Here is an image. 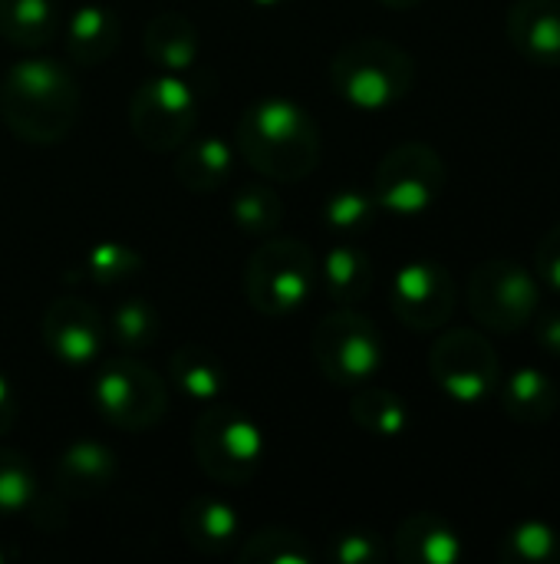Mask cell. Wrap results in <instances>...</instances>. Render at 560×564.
Listing matches in <instances>:
<instances>
[{
    "label": "cell",
    "mask_w": 560,
    "mask_h": 564,
    "mask_svg": "<svg viewBox=\"0 0 560 564\" xmlns=\"http://www.w3.org/2000/svg\"><path fill=\"white\" fill-rule=\"evenodd\" d=\"M17 413H20V403H17V393L7 380V373L0 370V440L13 430L17 423Z\"/></svg>",
    "instance_id": "36"
},
{
    "label": "cell",
    "mask_w": 560,
    "mask_h": 564,
    "mask_svg": "<svg viewBox=\"0 0 560 564\" xmlns=\"http://www.w3.org/2000/svg\"><path fill=\"white\" fill-rule=\"evenodd\" d=\"M310 350L320 373L340 390L366 387L370 380H376L386 360L380 327L353 307H337L320 317L310 337Z\"/></svg>",
    "instance_id": "7"
},
{
    "label": "cell",
    "mask_w": 560,
    "mask_h": 564,
    "mask_svg": "<svg viewBox=\"0 0 560 564\" xmlns=\"http://www.w3.org/2000/svg\"><path fill=\"white\" fill-rule=\"evenodd\" d=\"M317 284V254L300 238H267L244 268V297L264 317L300 311Z\"/></svg>",
    "instance_id": "5"
},
{
    "label": "cell",
    "mask_w": 560,
    "mask_h": 564,
    "mask_svg": "<svg viewBox=\"0 0 560 564\" xmlns=\"http://www.w3.org/2000/svg\"><path fill=\"white\" fill-rule=\"evenodd\" d=\"M393 555L403 564H459L465 558V542L442 516L416 512L399 522Z\"/></svg>",
    "instance_id": "16"
},
{
    "label": "cell",
    "mask_w": 560,
    "mask_h": 564,
    "mask_svg": "<svg viewBox=\"0 0 560 564\" xmlns=\"http://www.w3.org/2000/svg\"><path fill=\"white\" fill-rule=\"evenodd\" d=\"M498 403L508 420L521 426H545L558 416L560 390L558 383L538 367H518L498 380Z\"/></svg>",
    "instance_id": "18"
},
{
    "label": "cell",
    "mask_w": 560,
    "mask_h": 564,
    "mask_svg": "<svg viewBox=\"0 0 560 564\" xmlns=\"http://www.w3.org/2000/svg\"><path fill=\"white\" fill-rule=\"evenodd\" d=\"M191 453L208 479L221 486H248L267 456V443L264 430L251 413L218 400L208 403L198 416L191 433Z\"/></svg>",
    "instance_id": "4"
},
{
    "label": "cell",
    "mask_w": 560,
    "mask_h": 564,
    "mask_svg": "<svg viewBox=\"0 0 560 564\" xmlns=\"http://www.w3.org/2000/svg\"><path fill=\"white\" fill-rule=\"evenodd\" d=\"M59 30L56 0H0V40L17 50H40Z\"/></svg>",
    "instance_id": "24"
},
{
    "label": "cell",
    "mask_w": 560,
    "mask_h": 564,
    "mask_svg": "<svg viewBox=\"0 0 560 564\" xmlns=\"http://www.w3.org/2000/svg\"><path fill=\"white\" fill-rule=\"evenodd\" d=\"M465 304L482 327L495 334H515L541 311V281L518 261L495 258L472 271Z\"/></svg>",
    "instance_id": "8"
},
{
    "label": "cell",
    "mask_w": 560,
    "mask_h": 564,
    "mask_svg": "<svg viewBox=\"0 0 560 564\" xmlns=\"http://www.w3.org/2000/svg\"><path fill=\"white\" fill-rule=\"evenodd\" d=\"M79 116V86L69 66L50 56L10 63L0 79V119L26 145H56Z\"/></svg>",
    "instance_id": "2"
},
{
    "label": "cell",
    "mask_w": 560,
    "mask_h": 564,
    "mask_svg": "<svg viewBox=\"0 0 560 564\" xmlns=\"http://www.w3.org/2000/svg\"><path fill=\"white\" fill-rule=\"evenodd\" d=\"M231 221L254 238H267L284 225V202L267 185H241L228 205Z\"/></svg>",
    "instance_id": "28"
},
{
    "label": "cell",
    "mask_w": 560,
    "mask_h": 564,
    "mask_svg": "<svg viewBox=\"0 0 560 564\" xmlns=\"http://www.w3.org/2000/svg\"><path fill=\"white\" fill-rule=\"evenodd\" d=\"M198 122V96L185 73H158L129 99V126L142 149L175 152L191 139Z\"/></svg>",
    "instance_id": "10"
},
{
    "label": "cell",
    "mask_w": 560,
    "mask_h": 564,
    "mask_svg": "<svg viewBox=\"0 0 560 564\" xmlns=\"http://www.w3.org/2000/svg\"><path fill=\"white\" fill-rule=\"evenodd\" d=\"M254 3H257V7H267V10H271V7H281V3H287V0H254Z\"/></svg>",
    "instance_id": "38"
},
{
    "label": "cell",
    "mask_w": 560,
    "mask_h": 564,
    "mask_svg": "<svg viewBox=\"0 0 560 564\" xmlns=\"http://www.w3.org/2000/svg\"><path fill=\"white\" fill-rule=\"evenodd\" d=\"M178 532L198 555H224L241 542V516L221 496H195L178 516Z\"/></svg>",
    "instance_id": "17"
},
{
    "label": "cell",
    "mask_w": 560,
    "mask_h": 564,
    "mask_svg": "<svg viewBox=\"0 0 560 564\" xmlns=\"http://www.w3.org/2000/svg\"><path fill=\"white\" fill-rule=\"evenodd\" d=\"M238 149L221 135H191L175 149V178L182 188L195 195H208L221 188L234 169Z\"/></svg>",
    "instance_id": "21"
},
{
    "label": "cell",
    "mask_w": 560,
    "mask_h": 564,
    "mask_svg": "<svg viewBox=\"0 0 560 564\" xmlns=\"http://www.w3.org/2000/svg\"><path fill=\"white\" fill-rule=\"evenodd\" d=\"M116 473L119 459L112 446L99 440H76L59 453L53 482L63 499H96L116 482Z\"/></svg>",
    "instance_id": "14"
},
{
    "label": "cell",
    "mask_w": 560,
    "mask_h": 564,
    "mask_svg": "<svg viewBox=\"0 0 560 564\" xmlns=\"http://www.w3.org/2000/svg\"><path fill=\"white\" fill-rule=\"evenodd\" d=\"M389 304L403 327L416 334H432L452 321L459 304V288L446 264L419 258L393 274Z\"/></svg>",
    "instance_id": "12"
},
{
    "label": "cell",
    "mask_w": 560,
    "mask_h": 564,
    "mask_svg": "<svg viewBox=\"0 0 560 564\" xmlns=\"http://www.w3.org/2000/svg\"><path fill=\"white\" fill-rule=\"evenodd\" d=\"M40 337H43L46 350L66 367L96 364L109 344L102 314L89 301L73 297V294L46 304L43 321H40Z\"/></svg>",
    "instance_id": "13"
},
{
    "label": "cell",
    "mask_w": 560,
    "mask_h": 564,
    "mask_svg": "<svg viewBox=\"0 0 560 564\" xmlns=\"http://www.w3.org/2000/svg\"><path fill=\"white\" fill-rule=\"evenodd\" d=\"M446 192V162L429 142L393 145L373 175V198L380 212L416 218L429 212Z\"/></svg>",
    "instance_id": "9"
},
{
    "label": "cell",
    "mask_w": 560,
    "mask_h": 564,
    "mask_svg": "<svg viewBox=\"0 0 560 564\" xmlns=\"http://www.w3.org/2000/svg\"><path fill=\"white\" fill-rule=\"evenodd\" d=\"M317 278L323 281V291L333 304L353 307L373 291V258L356 245H333L323 254Z\"/></svg>",
    "instance_id": "22"
},
{
    "label": "cell",
    "mask_w": 560,
    "mask_h": 564,
    "mask_svg": "<svg viewBox=\"0 0 560 564\" xmlns=\"http://www.w3.org/2000/svg\"><path fill=\"white\" fill-rule=\"evenodd\" d=\"M350 420L376 440H399L413 423L403 397L383 387H370V383L360 387V393L350 400Z\"/></svg>",
    "instance_id": "25"
},
{
    "label": "cell",
    "mask_w": 560,
    "mask_h": 564,
    "mask_svg": "<svg viewBox=\"0 0 560 564\" xmlns=\"http://www.w3.org/2000/svg\"><path fill=\"white\" fill-rule=\"evenodd\" d=\"M429 373L452 403L479 406L498 390L502 364L485 334L455 327L439 334V340L432 344Z\"/></svg>",
    "instance_id": "11"
},
{
    "label": "cell",
    "mask_w": 560,
    "mask_h": 564,
    "mask_svg": "<svg viewBox=\"0 0 560 564\" xmlns=\"http://www.w3.org/2000/svg\"><path fill=\"white\" fill-rule=\"evenodd\" d=\"M535 340L545 354H551L554 360H560V307H548L535 314Z\"/></svg>",
    "instance_id": "35"
},
{
    "label": "cell",
    "mask_w": 560,
    "mask_h": 564,
    "mask_svg": "<svg viewBox=\"0 0 560 564\" xmlns=\"http://www.w3.org/2000/svg\"><path fill=\"white\" fill-rule=\"evenodd\" d=\"M83 271L92 284L99 288H112L122 281H132L142 271V254L122 241H99L89 248V254L83 258Z\"/></svg>",
    "instance_id": "31"
},
{
    "label": "cell",
    "mask_w": 560,
    "mask_h": 564,
    "mask_svg": "<svg viewBox=\"0 0 560 564\" xmlns=\"http://www.w3.org/2000/svg\"><path fill=\"white\" fill-rule=\"evenodd\" d=\"M376 212H380V205H376L373 192H363V188H337L323 202L327 228L343 231V235L366 231L376 221Z\"/></svg>",
    "instance_id": "32"
},
{
    "label": "cell",
    "mask_w": 560,
    "mask_h": 564,
    "mask_svg": "<svg viewBox=\"0 0 560 564\" xmlns=\"http://www.w3.org/2000/svg\"><path fill=\"white\" fill-rule=\"evenodd\" d=\"M36 473L26 453L0 446V519L33 512Z\"/></svg>",
    "instance_id": "30"
},
{
    "label": "cell",
    "mask_w": 560,
    "mask_h": 564,
    "mask_svg": "<svg viewBox=\"0 0 560 564\" xmlns=\"http://www.w3.org/2000/svg\"><path fill=\"white\" fill-rule=\"evenodd\" d=\"M234 149L271 182H300L320 165L323 139L300 102L287 96H264L241 112Z\"/></svg>",
    "instance_id": "1"
},
{
    "label": "cell",
    "mask_w": 560,
    "mask_h": 564,
    "mask_svg": "<svg viewBox=\"0 0 560 564\" xmlns=\"http://www.w3.org/2000/svg\"><path fill=\"white\" fill-rule=\"evenodd\" d=\"M168 380L195 403H218L228 387L224 364L201 344H185L168 357Z\"/></svg>",
    "instance_id": "23"
},
{
    "label": "cell",
    "mask_w": 560,
    "mask_h": 564,
    "mask_svg": "<svg viewBox=\"0 0 560 564\" xmlns=\"http://www.w3.org/2000/svg\"><path fill=\"white\" fill-rule=\"evenodd\" d=\"M502 562L505 564H558L560 535L554 525L541 519H525L508 529L502 539Z\"/></svg>",
    "instance_id": "29"
},
{
    "label": "cell",
    "mask_w": 560,
    "mask_h": 564,
    "mask_svg": "<svg viewBox=\"0 0 560 564\" xmlns=\"http://www.w3.org/2000/svg\"><path fill=\"white\" fill-rule=\"evenodd\" d=\"M535 274H538V281L545 288H551L554 294H560V225H554L541 238V245L535 251Z\"/></svg>",
    "instance_id": "34"
},
{
    "label": "cell",
    "mask_w": 560,
    "mask_h": 564,
    "mask_svg": "<svg viewBox=\"0 0 560 564\" xmlns=\"http://www.w3.org/2000/svg\"><path fill=\"white\" fill-rule=\"evenodd\" d=\"M158 327H162V317L155 311L152 301L145 297H125L112 307L109 314V340L122 350V354H139L145 347L155 344L158 337Z\"/></svg>",
    "instance_id": "27"
},
{
    "label": "cell",
    "mask_w": 560,
    "mask_h": 564,
    "mask_svg": "<svg viewBox=\"0 0 560 564\" xmlns=\"http://www.w3.org/2000/svg\"><path fill=\"white\" fill-rule=\"evenodd\" d=\"M330 562L337 564H383L389 558V549L380 532L373 529H347L330 539Z\"/></svg>",
    "instance_id": "33"
},
{
    "label": "cell",
    "mask_w": 560,
    "mask_h": 564,
    "mask_svg": "<svg viewBox=\"0 0 560 564\" xmlns=\"http://www.w3.org/2000/svg\"><path fill=\"white\" fill-rule=\"evenodd\" d=\"M66 53L76 66L106 63L122 43V23L106 3H83L66 20Z\"/></svg>",
    "instance_id": "20"
},
{
    "label": "cell",
    "mask_w": 560,
    "mask_h": 564,
    "mask_svg": "<svg viewBox=\"0 0 560 564\" xmlns=\"http://www.w3.org/2000/svg\"><path fill=\"white\" fill-rule=\"evenodd\" d=\"M89 400L109 426L125 433H145L168 413L165 380L135 354L109 357L92 377Z\"/></svg>",
    "instance_id": "6"
},
{
    "label": "cell",
    "mask_w": 560,
    "mask_h": 564,
    "mask_svg": "<svg viewBox=\"0 0 560 564\" xmlns=\"http://www.w3.org/2000/svg\"><path fill=\"white\" fill-rule=\"evenodd\" d=\"M383 7H389V10H413V7H419L422 0H380Z\"/></svg>",
    "instance_id": "37"
},
{
    "label": "cell",
    "mask_w": 560,
    "mask_h": 564,
    "mask_svg": "<svg viewBox=\"0 0 560 564\" xmlns=\"http://www.w3.org/2000/svg\"><path fill=\"white\" fill-rule=\"evenodd\" d=\"M330 83L353 109L383 112L409 96L416 83V59L389 40L360 36L333 53Z\"/></svg>",
    "instance_id": "3"
},
{
    "label": "cell",
    "mask_w": 560,
    "mask_h": 564,
    "mask_svg": "<svg viewBox=\"0 0 560 564\" xmlns=\"http://www.w3.org/2000/svg\"><path fill=\"white\" fill-rule=\"evenodd\" d=\"M142 46L149 63L158 73H188L198 63L201 36L198 26L178 10H158L142 33Z\"/></svg>",
    "instance_id": "19"
},
{
    "label": "cell",
    "mask_w": 560,
    "mask_h": 564,
    "mask_svg": "<svg viewBox=\"0 0 560 564\" xmlns=\"http://www.w3.org/2000/svg\"><path fill=\"white\" fill-rule=\"evenodd\" d=\"M505 30L528 63L560 69V0H515Z\"/></svg>",
    "instance_id": "15"
},
{
    "label": "cell",
    "mask_w": 560,
    "mask_h": 564,
    "mask_svg": "<svg viewBox=\"0 0 560 564\" xmlns=\"http://www.w3.org/2000/svg\"><path fill=\"white\" fill-rule=\"evenodd\" d=\"M238 558L241 564H314L317 549L310 545V539H304L294 529L267 525L257 529L251 539H244Z\"/></svg>",
    "instance_id": "26"
}]
</instances>
